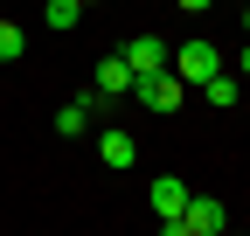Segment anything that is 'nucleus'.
<instances>
[{"instance_id": "nucleus-3", "label": "nucleus", "mask_w": 250, "mask_h": 236, "mask_svg": "<svg viewBox=\"0 0 250 236\" xmlns=\"http://www.w3.org/2000/svg\"><path fill=\"white\" fill-rule=\"evenodd\" d=\"M132 98H139L146 111H181V98H188V83H181L174 70H153V77H139V83H132Z\"/></svg>"}, {"instance_id": "nucleus-11", "label": "nucleus", "mask_w": 250, "mask_h": 236, "mask_svg": "<svg viewBox=\"0 0 250 236\" xmlns=\"http://www.w3.org/2000/svg\"><path fill=\"white\" fill-rule=\"evenodd\" d=\"M21 49H28V35H21V21H0V63H14Z\"/></svg>"}, {"instance_id": "nucleus-6", "label": "nucleus", "mask_w": 250, "mask_h": 236, "mask_svg": "<svg viewBox=\"0 0 250 236\" xmlns=\"http://www.w3.org/2000/svg\"><path fill=\"white\" fill-rule=\"evenodd\" d=\"M132 63H125V56H104V63H98V98H132Z\"/></svg>"}, {"instance_id": "nucleus-12", "label": "nucleus", "mask_w": 250, "mask_h": 236, "mask_svg": "<svg viewBox=\"0 0 250 236\" xmlns=\"http://www.w3.org/2000/svg\"><path fill=\"white\" fill-rule=\"evenodd\" d=\"M181 7H188V14H202V7H215V0H181Z\"/></svg>"}, {"instance_id": "nucleus-14", "label": "nucleus", "mask_w": 250, "mask_h": 236, "mask_svg": "<svg viewBox=\"0 0 250 236\" xmlns=\"http://www.w3.org/2000/svg\"><path fill=\"white\" fill-rule=\"evenodd\" d=\"M77 7H98V0H77Z\"/></svg>"}, {"instance_id": "nucleus-2", "label": "nucleus", "mask_w": 250, "mask_h": 236, "mask_svg": "<svg viewBox=\"0 0 250 236\" xmlns=\"http://www.w3.org/2000/svg\"><path fill=\"white\" fill-rule=\"evenodd\" d=\"M167 70L188 83V91H202V83H208L215 70H223V49H215V42H181V49L167 56Z\"/></svg>"}, {"instance_id": "nucleus-7", "label": "nucleus", "mask_w": 250, "mask_h": 236, "mask_svg": "<svg viewBox=\"0 0 250 236\" xmlns=\"http://www.w3.org/2000/svg\"><path fill=\"white\" fill-rule=\"evenodd\" d=\"M188 209V181H174V174H160V181H153V216H160V229L174 222Z\"/></svg>"}, {"instance_id": "nucleus-13", "label": "nucleus", "mask_w": 250, "mask_h": 236, "mask_svg": "<svg viewBox=\"0 0 250 236\" xmlns=\"http://www.w3.org/2000/svg\"><path fill=\"white\" fill-rule=\"evenodd\" d=\"M236 70H243V77H250V49H243V63H236Z\"/></svg>"}, {"instance_id": "nucleus-5", "label": "nucleus", "mask_w": 250, "mask_h": 236, "mask_svg": "<svg viewBox=\"0 0 250 236\" xmlns=\"http://www.w3.org/2000/svg\"><path fill=\"white\" fill-rule=\"evenodd\" d=\"M98 160H104L111 174H125V167L139 160V139H132V132H118V125H111V132H98Z\"/></svg>"}, {"instance_id": "nucleus-1", "label": "nucleus", "mask_w": 250, "mask_h": 236, "mask_svg": "<svg viewBox=\"0 0 250 236\" xmlns=\"http://www.w3.org/2000/svg\"><path fill=\"white\" fill-rule=\"evenodd\" d=\"M223 229H229V209L215 195H188V209L167 222V236H223Z\"/></svg>"}, {"instance_id": "nucleus-9", "label": "nucleus", "mask_w": 250, "mask_h": 236, "mask_svg": "<svg viewBox=\"0 0 250 236\" xmlns=\"http://www.w3.org/2000/svg\"><path fill=\"white\" fill-rule=\"evenodd\" d=\"M77 0H42V28H56V35H70V28H77Z\"/></svg>"}, {"instance_id": "nucleus-10", "label": "nucleus", "mask_w": 250, "mask_h": 236, "mask_svg": "<svg viewBox=\"0 0 250 236\" xmlns=\"http://www.w3.org/2000/svg\"><path fill=\"white\" fill-rule=\"evenodd\" d=\"M202 91H208V104H236V98H243V83H236V77H223V70H215V77L202 83Z\"/></svg>"}, {"instance_id": "nucleus-4", "label": "nucleus", "mask_w": 250, "mask_h": 236, "mask_svg": "<svg viewBox=\"0 0 250 236\" xmlns=\"http://www.w3.org/2000/svg\"><path fill=\"white\" fill-rule=\"evenodd\" d=\"M118 56L132 63V77H153V70H167V56H174V49H167L160 35H132V42H125Z\"/></svg>"}, {"instance_id": "nucleus-8", "label": "nucleus", "mask_w": 250, "mask_h": 236, "mask_svg": "<svg viewBox=\"0 0 250 236\" xmlns=\"http://www.w3.org/2000/svg\"><path fill=\"white\" fill-rule=\"evenodd\" d=\"M90 104H98V91H83V98H70V104L56 111V132H62V139H83V132H90Z\"/></svg>"}, {"instance_id": "nucleus-15", "label": "nucleus", "mask_w": 250, "mask_h": 236, "mask_svg": "<svg viewBox=\"0 0 250 236\" xmlns=\"http://www.w3.org/2000/svg\"><path fill=\"white\" fill-rule=\"evenodd\" d=\"M243 28H250V14H243Z\"/></svg>"}]
</instances>
